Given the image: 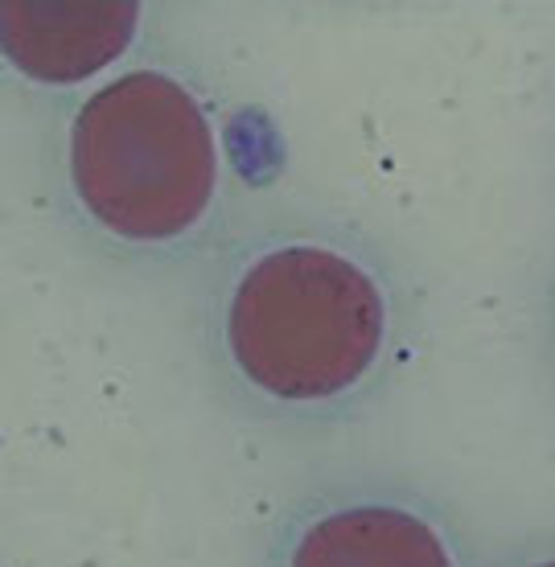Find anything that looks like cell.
Segmentation results:
<instances>
[{
  "label": "cell",
  "instance_id": "obj_3",
  "mask_svg": "<svg viewBox=\"0 0 555 567\" xmlns=\"http://www.w3.org/2000/svg\"><path fill=\"white\" fill-rule=\"evenodd\" d=\"M280 567H461L441 526L391 497H358L309 514Z\"/></svg>",
  "mask_w": 555,
  "mask_h": 567
},
{
  "label": "cell",
  "instance_id": "obj_1",
  "mask_svg": "<svg viewBox=\"0 0 555 567\" xmlns=\"http://www.w3.org/2000/svg\"><path fill=\"white\" fill-rule=\"evenodd\" d=\"M383 292L358 259L288 243L243 271L227 309V350L243 383L288 408L354 391L379 362Z\"/></svg>",
  "mask_w": 555,
  "mask_h": 567
},
{
  "label": "cell",
  "instance_id": "obj_4",
  "mask_svg": "<svg viewBox=\"0 0 555 567\" xmlns=\"http://www.w3.org/2000/svg\"><path fill=\"white\" fill-rule=\"evenodd\" d=\"M136 4H33L9 0L0 9L4 54L17 71L42 83H79L103 71L132 42Z\"/></svg>",
  "mask_w": 555,
  "mask_h": 567
},
{
  "label": "cell",
  "instance_id": "obj_2",
  "mask_svg": "<svg viewBox=\"0 0 555 567\" xmlns=\"http://www.w3.org/2000/svg\"><path fill=\"white\" fill-rule=\"evenodd\" d=\"M71 182L91 218L120 239L185 235L218 185V144L198 95L161 71L100 86L71 124Z\"/></svg>",
  "mask_w": 555,
  "mask_h": 567
},
{
  "label": "cell",
  "instance_id": "obj_5",
  "mask_svg": "<svg viewBox=\"0 0 555 567\" xmlns=\"http://www.w3.org/2000/svg\"><path fill=\"white\" fill-rule=\"evenodd\" d=\"M527 567H555V555H547V559H535V564H527Z\"/></svg>",
  "mask_w": 555,
  "mask_h": 567
}]
</instances>
